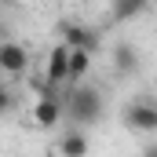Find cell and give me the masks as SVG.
I'll return each instance as SVG.
<instances>
[{
    "mask_svg": "<svg viewBox=\"0 0 157 157\" xmlns=\"http://www.w3.org/2000/svg\"><path fill=\"white\" fill-rule=\"evenodd\" d=\"M62 106H66L70 128H91V124H99L102 113H106V99H102V91L91 88V84L66 88V91H62Z\"/></svg>",
    "mask_w": 157,
    "mask_h": 157,
    "instance_id": "6da1fadb",
    "label": "cell"
},
{
    "mask_svg": "<svg viewBox=\"0 0 157 157\" xmlns=\"http://www.w3.org/2000/svg\"><path fill=\"white\" fill-rule=\"evenodd\" d=\"M121 117H124V128H128V132L157 135V99H150V95L132 99V102L121 110Z\"/></svg>",
    "mask_w": 157,
    "mask_h": 157,
    "instance_id": "7a4b0ae2",
    "label": "cell"
},
{
    "mask_svg": "<svg viewBox=\"0 0 157 157\" xmlns=\"http://www.w3.org/2000/svg\"><path fill=\"white\" fill-rule=\"evenodd\" d=\"M59 44H66L70 51H91L95 55V48H99V29H91V26H84L77 18H62L59 22Z\"/></svg>",
    "mask_w": 157,
    "mask_h": 157,
    "instance_id": "3957f363",
    "label": "cell"
},
{
    "mask_svg": "<svg viewBox=\"0 0 157 157\" xmlns=\"http://www.w3.org/2000/svg\"><path fill=\"white\" fill-rule=\"evenodd\" d=\"M44 80L59 91H66V84H70V48L66 44H55L51 51H48V59H44Z\"/></svg>",
    "mask_w": 157,
    "mask_h": 157,
    "instance_id": "277c9868",
    "label": "cell"
},
{
    "mask_svg": "<svg viewBox=\"0 0 157 157\" xmlns=\"http://www.w3.org/2000/svg\"><path fill=\"white\" fill-rule=\"evenodd\" d=\"M29 70V48L22 40H4L0 44V77H22Z\"/></svg>",
    "mask_w": 157,
    "mask_h": 157,
    "instance_id": "5b68a950",
    "label": "cell"
},
{
    "mask_svg": "<svg viewBox=\"0 0 157 157\" xmlns=\"http://www.w3.org/2000/svg\"><path fill=\"white\" fill-rule=\"evenodd\" d=\"M62 117H66L62 95H44V99H37V106H33V124L37 128H55Z\"/></svg>",
    "mask_w": 157,
    "mask_h": 157,
    "instance_id": "8992f818",
    "label": "cell"
},
{
    "mask_svg": "<svg viewBox=\"0 0 157 157\" xmlns=\"http://www.w3.org/2000/svg\"><path fill=\"white\" fill-rule=\"evenodd\" d=\"M110 59H113V70H117L121 77H132V73L139 70V48L128 44V40H117V44H113Z\"/></svg>",
    "mask_w": 157,
    "mask_h": 157,
    "instance_id": "52a82bcc",
    "label": "cell"
},
{
    "mask_svg": "<svg viewBox=\"0 0 157 157\" xmlns=\"http://www.w3.org/2000/svg\"><path fill=\"white\" fill-rule=\"evenodd\" d=\"M59 157H88V132L84 128H66L59 139Z\"/></svg>",
    "mask_w": 157,
    "mask_h": 157,
    "instance_id": "ba28073f",
    "label": "cell"
},
{
    "mask_svg": "<svg viewBox=\"0 0 157 157\" xmlns=\"http://www.w3.org/2000/svg\"><path fill=\"white\" fill-rule=\"evenodd\" d=\"M88 70H91V51H70V84H66V88L84 84Z\"/></svg>",
    "mask_w": 157,
    "mask_h": 157,
    "instance_id": "9c48e42d",
    "label": "cell"
},
{
    "mask_svg": "<svg viewBox=\"0 0 157 157\" xmlns=\"http://www.w3.org/2000/svg\"><path fill=\"white\" fill-rule=\"evenodd\" d=\"M143 11H146V4H143V0H113V4H110L113 22H132V18H139Z\"/></svg>",
    "mask_w": 157,
    "mask_h": 157,
    "instance_id": "30bf717a",
    "label": "cell"
},
{
    "mask_svg": "<svg viewBox=\"0 0 157 157\" xmlns=\"http://www.w3.org/2000/svg\"><path fill=\"white\" fill-rule=\"evenodd\" d=\"M11 110H15V95H11L7 80H0V117H4V113H11Z\"/></svg>",
    "mask_w": 157,
    "mask_h": 157,
    "instance_id": "8fae6325",
    "label": "cell"
},
{
    "mask_svg": "<svg viewBox=\"0 0 157 157\" xmlns=\"http://www.w3.org/2000/svg\"><path fill=\"white\" fill-rule=\"evenodd\" d=\"M143 157H157V139H154V143H146V146H143Z\"/></svg>",
    "mask_w": 157,
    "mask_h": 157,
    "instance_id": "7c38bea8",
    "label": "cell"
},
{
    "mask_svg": "<svg viewBox=\"0 0 157 157\" xmlns=\"http://www.w3.org/2000/svg\"><path fill=\"white\" fill-rule=\"evenodd\" d=\"M4 40H7V37H4V22H0V44H4Z\"/></svg>",
    "mask_w": 157,
    "mask_h": 157,
    "instance_id": "4fadbf2b",
    "label": "cell"
}]
</instances>
